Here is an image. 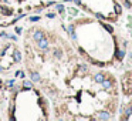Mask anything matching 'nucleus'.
Returning a JSON list of instances; mask_svg holds the SVG:
<instances>
[{
	"label": "nucleus",
	"instance_id": "nucleus-1",
	"mask_svg": "<svg viewBox=\"0 0 132 121\" xmlns=\"http://www.w3.org/2000/svg\"><path fill=\"white\" fill-rule=\"evenodd\" d=\"M97 118L98 120H111L112 115H111L109 111H100V113L97 114Z\"/></svg>",
	"mask_w": 132,
	"mask_h": 121
},
{
	"label": "nucleus",
	"instance_id": "nucleus-2",
	"mask_svg": "<svg viewBox=\"0 0 132 121\" xmlns=\"http://www.w3.org/2000/svg\"><path fill=\"white\" fill-rule=\"evenodd\" d=\"M37 46H39V49H41V50H47L48 49V40H47L46 37L37 40Z\"/></svg>",
	"mask_w": 132,
	"mask_h": 121
},
{
	"label": "nucleus",
	"instance_id": "nucleus-3",
	"mask_svg": "<svg viewBox=\"0 0 132 121\" xmlns=\"http://www.w3.org/2000/svg\"><path fill=\"white\" fill-rule=\"evenodd\" d=\"M101 84H102V88H104V90L112 88V80H109V78H104Z\"/></svg>",
	"mask_w": 132,
	"mask_h": 121
},
{
	"label": "nucleus",
	"instance_id": "nucleus-4",
	"mask_svg": "<svg viewBox=\"0 0 132 121\" xmlns=\"http://www.w3.org/2000/svg\"><path fill=\"white\" fill-rule=\"evenodd\" d=\"M43 37H44V33L41 32V30H36V32L33 33V39L36 40V41L40 40V39H43Z\"/></svg>",
	"mask_w": 132,
	"mask_h": 121
},
{
	"label": "nucleus",
	"instance_id": "nucleus-5",
	"mask_svg": "<svg viewBox=\"0 0 132 121\" xmlns=\"http://www.w3.org/2000/svg\"><path fill=\"white\" fill-rule=\"evenodd\" d=\"M30 77H31V81H33V83H39L40 80H41L40 74H39V73H36V71H33L31 74H30Z\"/></svg>",
	"mask_w": 132,
	"mask_h": 121
},
{
	"label": "nucleus",
	"instance_id": "nucleus-6",
	"mask_svg": "<svg viewBox=\"0 0 132 121\" xmlns=\"http://www.w3.org/2000/svg\"><path fill=\"white\" fill-rule=\"evenodd\" d=\"M104 78H105V75H104L102 73H97V74L94 75V80H95V83H102Z\"/></svg>",
	"mask_w": 132,
	"mask_h": 121
},
{
	"label": "nucleus",
	"instance_id": "nucleus-7",
	"mask_svg": "<svg viewBox=\"0 0 132 121\" xmlns=\"http://www.w3.org/2000/svg\"><path fill=\"white\" fill-rule=\"evenodd\" d=\"M124 56H125V49H122V50H118L117 49V58H118V60H122Z\"/></svg>",
	"mask_w": 132,
	"mask_h": 121
},
{
	"label": "nucleus",
	"instance_id": "nucleus-8",
	"mask_svg": "<svg viewBox=\"0 0 132 121\" xmlns=\"http://www.w3.org/2000/svg\"><path fill=\"white\" fill-rule=\"evenodd\" d=\"M14 61H22V53H20V50H17L16 49L14 50Z\"/></svg>",
	"mask_w": 132,
	"mask_h": 121
},
{
	"label": "nucleus",
	"instance_id": "nucleus-9",
	"mask_svg": "<svg viewBox=\"0 0 132 121\" xmlns=\"http://www.w3.org/2000/svg\"><path fill=\"white\" fill-rule=\"evenodd\" d=\"M68 33H70V34H71V37L74 40H77V36H75V32H74V26H70V27H68Z\"/></svg>",
	"mask_w": 132,
	"mask_h": 121
},
{
	"label": "nucleus",
	"instance_id": "nucleus-10",
	"mask_svg": "<svg viewBox=\"0 0 132 121\" xmlns=\"http://www.w3.org/2000/svg\"><path fill=\"white\" fill-rule=\"evenodd\" d=\"M23 87H26V88H31L33 85L30 81H27V80H23Z\"/></svg>",
	"mask_w": 132,
	"mask_h": 121
},
{
	"label": "nucleus",
	"instance_id": "nucleus-11",
	"mask_svg": "<svg viewBox=\"0 0 132 121\" xmlns=\"http://www.w3.org/2000/svg\"><path fill=\"white\" fill-rule=\"evenodd\" d=\"M55 9H57L58 13H64V6H63V4H57V6H55Z\"/></svg>",
	"mask_w": 132,
	"mask_h": 121
},
{
	"label": "nucleus",
	"instance_id": "nucleus-12",
	"mask_svg": "<svg viewBox=\"0 0 132 121\" xmlns=\"http://www.w3.org/2000/svg\"><path fill=\"white\" fill-rule=\"evenodd\" d=\"M114 7H115V13H117V14H119V13H121V11H122V7L119 6V4H118V3L115 4Z\"/></svg>",
	"mask_w": 132,
	"mask_h": 121
},
{
	"label": "nucleus",
	"instance_id": "nucleus-13",
	"mask_svg": "<svg viewBox=\"0 0 132 121\" xmlns=\"http://www.w3.org/2000/svg\"><path fill=\"white\" fill-rule=\"evenodd\" d=\"M54 56H55V57H58V58H60V57L63 56V53H61V50H54Z\"/></svg>",
	"mask_w": 132,
	"mask_h": 121
},
{
	"label": "nucleus",
	"instance_id": "nucleus-14",
	"mask_svg": "<svg viewBox=\"0 0 132 121\" xmlns=\"http://www.w3.org/2000/svg\"><path fill=\"white\" fill-rule=\"evenodd\" d=\"M124 4H125V7H128V9H131V7H132V4H131V2H129V0H125Z\"/></svg>",
	"mask_w": 132,
	"mask_h": 121
},
{
	"label": "nucleus",
	"instance_id": "nucleus-15",
	"mask_svg": "<svg viewBox=\"0 0 132 121\" xmlns=\"http://www.w3.org/2000/svg\"><path fill=\"white\" fill-rule=\"evenodd\" d=\"M102 26H104V27H105V28H107V30H108V32H109V33H112V27H111V26L105 24V23H102Z\"/></svg>",
	"mask_w": 132,
	"mask_h": 121
},
{
	"label": "nucleus",
	"instance_id": "nucleus-16",
	"mask_svg": "<svg viewBox=\"0 0 132 121\" xmlns=\"http://www.w3.org/2000/svg\"><path fill=\"white\" fill-rule=\"evenodd\" d=\"M40 17L39 16H33V17H30V21H39Z\"/></svg>",
	"mask_w": 132,
	"mask_h": 121
},
{
	"label": "nucleus",
	"instance_id": "nucleus-17",
	"mask_svg": "<svg viewBox=\"0 0 132 121\" xmlns=\"http://www.w3.org/2000/svg\"><path fill=\"white\" fill-rule=\"evenodd\" d=\"M68 11H70L71 14H77V13H78V11H77V9H68Z\"/></svg>",
	"mask_w": 132,
	"mask_h": 121
},
{
	"label": "nucleus",
	"instance_id": "nucleus-18",
	"mask_svg": "<svg viewBox=\"0 0 132 121\" xmlns=\"http://www.w3.org/2000/svg\"><path fill=\"white\" fill-rule=\"evenodd\" d=\"M14 83H16V80L13 78V80H10V81H9V85H10V87H13V85H14Z\"/></svg>",
	"mask_w": 132,
	"mask_h": 121
},
{
	"label": "nucleus",
	"instance_id": "nucleus-19",
	"mask_svg": "<svg viewBox=\"0 0 132 121\" xmlns=\"http://www.w3.org/2000/svg\"><path fill=\"white\" fill-rule=\"evenodd\" d=\"M4 37H7V34H6L4 32H2L0 33V39H4Z\"/></svg>",
	"mask_w": 132,
	"mask_h": 121
},
{
	"label": "nucleus",
	"instance_id": "nucleus-20",
	"mask_svg": "<svg viewBox=\"0 0 132 121\" xmlns=\"http://www.w3.org/2000/svg\"><path fill=\"white\" fill-rule=\"evenodd\" d=\"M95 16H97V17H98V19H104V16H102V14H100V13H97Z\"/></svg>",
	"mask_w": 132,
	"mask_h": 121
},
{
	"label": "nucleus",
	"instance_id": "nucleus-21",
	"mask_svg": "<svg viewBox=\"0 0 132 121\" xmlns=\"http://www.w3.org/2000/svg\"><path fill=\"white\" fill-rule=\"evenodd\" d=\"M75 3H77V4H81V0H75Z\"/></svg>",
	"mask_w": 132,
	"mask_h": 121
},
{
	"label": "nucleus",
	"instance_id": "nucleus-22",
	"mask_svg": "<svg viewBox=\"0 0 132 121\" xmlns=\"http://www.w3.org/2000/svg\"><path fill=\"white\" fill-rule=\"evenodd\" d=\"M65 2H71V0H65Z\"/></svg>",
	"mask_w": 132,
	"mask_h": 121
},
{
	"label": "nucleus",
	"instance_id": "nucleus-23",
	"mask_svg": "<svg viewBox=\"0 0 132 121\" xmlns=\"http://www.w3.org/2000/svg\"><path fill=\"white\" fill-rule=\"evenodd\" d=\"M131 58H132V53H131Z\"/></svg>",
	"mask_w": 132,
	"mask_h": 121
},
{
	"label": "nucleus",
	"instance_id": "nucleus-24",
	"mask_svg": "<svg viewBox=\"0 0 132 121\" xmlns=\"http://www.w3.org/2000/svg\"><path fill=\"white\" fill-rule=\"evenodd\" d=\"M0 71H2V67H0Z\"/></svg>",
	"mask_w": 132,
	"mask_h": 121
}]
</instances>
